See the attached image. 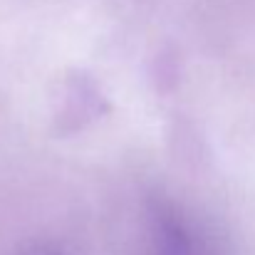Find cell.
<instances>
[{"instance_id": "cell-1", "label": "cell", "mask_w": 255, "mask_h": 255, "mask_svg": "<svg viewBox=\"0 0 255 255\" xmlns=\"http://www.w3.org/2000/svg\"><path fill=\"white\" fill-rule=\"evenodd\" d=\"M144 255H221L206 231L169 203L156 206L149 218Z\"/></svg>"}, {"instance_id": "cell-2", "label": "cell", "mask_w": 255, "mask_h": 255, "mask_svg": "<svg viewBox=\"0 0 255 255\" xmlns=\"http://www.w3.org/2000/svg\"><path fill=\"white\" fill-rule=\"evenodd\" d=\"M42 255H62V253H52V251H47V253H42Z\"/></svg>"}]
</instances>
